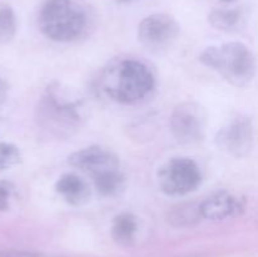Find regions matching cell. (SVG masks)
Returning <instances> with one entry per match:
<instances>
[{
    "instance_id": "20",
    "label": "cell",
    "mask_w": 258,
    "mask_h": 257,
    "mask_svg": "<svg viewBox=\"0 0 258 257\" xmlns=\"http://www.w3.org/2000/svg\"><path fill=\"white\" fill-rule=\"evenodd\" d=\"M5 92H7V86H5V82L2 80V77H0V105H2L3 101H4Z\"/></svg>"
},
{
    "instance_id": "13",
    "label": "cell",
    "mask_w": 258,
    "mask_h": 257,
    "mask_svg": "<svg viewBox=\"0 0 258 257\" xmlns=\"http://www.w3.org/2000/svg\"><path fill=\"white\" fill-rule=\"evenodd\" d=\"M201 203H185L175 207L169 212L168 221L174 227H193L202 221Z\"/></svg>"
},
{
    "instance_id": "1",
    "label": "cell",
    "mask_w": 258,
    "mask_h": 257,
    "mask_svg": "<svg viewBox=\"0 0 258 257\" xmlns=\"http://www.w3.org/2000/svg\"><path fill=\"white\" fill-rule=\"evenodd\" d=\"M92 23V10L83 0H45L38 15L43 34L54 42L78 39Z\"/></svg>"
},
{
    "instance_id": "3",
    "label": "cell",
    "mask_w": 258,
    "mask_h": 257,
    "mask_svg": "<svg viewBox=\"0 0 258 257\" xmlns=\"http://www.w3.org/2000/svg\"><path fill=\"white\" fill-rule=\"evenodd\" d=\"M199 60L217 71L227 82L236 87H246L256 75V58L248 47L241 42L206 48L199 55Z\"/></svg>"
},
{
    "instance_id": "14",
    "label": "cell",
    "mask_w": 258,
    "mask_h": 257,
    "mask_svg": "<svg viewBox=\"0 0 258 257\" xmlns=\"http://www.w3.org/2000/svg\"><path fill=\"white\" fill-rule=\"evenodd\" d=\"M95 186L98 193L103 197H116L125 190L126 178L122 173L118 170L105 173L102 175L93 179Z\"/></svg>"
},
{
    "instance_id": "16",
    "label": "cell",
    "mask_w": 258,
    "mask_h": 257,
    "mask_svg": "<svg viewBox=\"0 0 258 257\" xmlns=\"http://www.w3.org/2000/svg\"><path fill=\"white\" fill-rule=\"evenodd\" d=\"M17 33V17L9 4L0 2V44H7Z\"/></svg>"
},
{
    "instance_id": "19",
    "label": "cell",
    "mask_w": 258,
    "mask_h": 257,
    "mask_svg": "<svg viewBox=\"0 0 258 257\" xmlns=\"http://www.w3.org/2000/svg\"><path fill=\"white\" fill-rule=\"evenodd\" d=\"M0 257H49L40 252L24 251L15 248H0Z\"/></svg>"
},
{
    "instance_id": "7",
    "label": "cell",
    "mask_w": 258,
    "mask_h": 257,
    "mask_svg": "<svg viewBox=\"0 0 258 257\" xmlns=\"http://www.w3.org/2000/svg\"><path fill=\"white\" fill-rule=\"evenodd\" d=\"M180 34V25L171 15L156 13L144 18L138 28V39L153 53H163L174 45Z\"/></svg>"
},
{
    "instance_id": "22",
    "label": "cell",
    "mask_w": 258,
    "mask_h": 257,
    "mask_svg": "<svg viewBox=\"0 0 258 257\" xmlns=\"http://www.w3.org/2000/svg\"><path fill=\"white\" fill-rule=\"evenodd\" d=\"M222 2H224V3H232V2H234V0H222Z\"/></svg>"
},
{
    "instance_id": "12",
    "label": "cell",
    "mask_w": 258,
    "mask_h": 257,
    "mask_svg": "<svg viewBox=\"0 0 258 257\" xmlns=\"http://www.w3.org/2000/svg\"><path fill=\"white\" fill-rule=\"evenodd\" d=\"M139 229L138 218L133 213L123 212L113 218L111 226V236L120 246H130L135 241Z\"/></svg>"
},
{
    "instance_id": "8",
    "label": "cell",
    "mask_w": 258,
    "mask_h": 257,
    "mask_svg": "<svg viewBox=\"0 0 258 257\" xmlns=\"http://www.w3.org/2000/svg\"><path fill=\"white\" fill-rule=\"evenodd\" d=\"M253 126L249 118L239 116L229 121L216 136L219 149L237 159L244 158L253 148Z\"/></svg>"
},
{
    "instance_id": "11",
    "label": "cell",
    "mask_w": 258,
    "mask_h": 257,
    "mask_svg": "<svg viewBox=\"0 0 258 257\" xmlns=\"http://www.w3.org/2000/svg\"><path fill=\"white\" fill-rule=\"evenodd\" d=\"M55 190L63 197L71 206H83L88 202L91 196L90 186L81 176L73 173H66L58 178Z\"/></svg>"
},
{
    "instance_id": "4",
    "label": "cell",
    "mask_w": 258,
    "mask_h": 257,
    "mask_svg": "<svg viewBox=\"0 0 258 257\" xmlns=\"http://www.w3.org/2000/svg\"><path fill=\"white\" fill-rule=\"evenodd\" d=\"M58 86H49L40 97L37 107L38 125L54 138L66 139L80 127L81 110L78 101L68 100Z\"/></svg>"
},
{
    "instance_id": "6",
    "label": "cell",
    "mask_w": 258,
    "mask_h": 257,
    "mask_svg": "<svg viewBox=\"0 0 258 257\" xmlns=\"http://www.w3.org/2000/svg\"><path fill=\"white\" fill-rule=\"evenodd\" d=\"M207 122L206 108L196 101H185L179 103L171 112L170 130L179 143L191 145L203 140Z\"/></svg>"
},
{
    "instance_id": "15",
    "label": "cell",
    "mask_w": 258,
    "mask_h": 257,
    "mask_svg": "<svg viewBox=\"0 0 258 257\" xmlns=\"http://www.w3.org/2000/svg\"><path fill=\"white\" fill-rule=\"evenodd\" d=\"M242 20V14L238 9L232 10H213L208 15L209 24L218 30L223 32H233L239 27Z\"/></svg>"
},
{
    "instance_id": "21",
    "label": "cell",
    "mask_w": 258,
    "mask_h": 257,
    "mask_svg": "<svg viewBox=\"0 0 258 257\" xmlns=\"http://www.w3.org/2000/svg\"><path fill=\"white\" fill-rule=\"evenodd\" d=\"M117 2H121V3H128V2H133V0H117Z\"/></svg>"
},
{
    "instance_id": "5",
    "label": "cell",
    "mask_w": 258,
    "mask_h": 257,
    "mask_svg": "<svg viewBox=\"0 0 258 257\" xmlns=\"http://www.w3.org/2000/svg\"><path fill=\"white\" fill-rule=\"evenodd\" d=\"M158 183L165 194L185 196L201 185V169L189 158H171L159 168Z\"/></svg>"
},
{
    "instance_id": "9",
    "label": "cell",
    "mask_w": 258,
    "mask_h": 257,
    "mask_svg": "<svg viewBox=\"0 0 258 257\" xmlns=\"http://www.w3.org/2000/svg\"><path fill=\"white\" fill-rule=\"evenodd\" d=\"M68 163L93 179L120 169L117 156L111 150L101 146H88L75 151L68 156Z\"/></svg>"
},
{
    "instance_id": "10",
    "label": "cell",
    "mask_w": 258,
    "mask_h": 257,
    "mask_svg": "<svg viewBox=\"0 0 258 257\" xmlns=\"http://www.w3.org/2000/svg\"><path fill=\"white\" fill-rule=\"evenodd\" d=\"M201 211L203 218L209 221H224L241 216L244 211V202L229 191L219 190L202 202Z\"/></svg>"
},
{
    "instance_id": "2",
    "label": "cell",
    "mask_w": 258,
    "mask_h": 257,
    "mask_svg": "<svg viewBox=\"0 0 258 257\" xmlns=\"http://www.w3.org/2000/svg\"><path fill=\"white\" fill-rule=\"evenodd\" d=\"M103 90L113 101L125 105L148 97L155 87V76L143 60L122 58L113 62L103 75Z\"/></svg>"
},
{
    "instance_id": "17",
    "label": "cell",
    "mask_w": 258,
    "mask_h": 257,
    "mask_svg": "<svg viewBox=\"0 0 258 257\" xmlns=\"http://www.w3.org/2000/svg\"><path fill=\"white\" fill-rule=\"evenodd\" d=\"M22 160V154L18 146L10 143H0V170H8L18 165Z\"/></svg>"
},
{
    "instance_id": "18",
    "label": "cell",
    "mask_w": 258,
    "mask_h": 257,
    "mask_svg": "<svg viewBox=\"0 0 258 257\" xmlns=\"http://www.w3.org/2000/svg\"><path fill=\"white\" fill-rule=\"evenodd\" d=\"M13 194V185L8 181H0V212L8 211Z\"/></svg>"
}]
</instances>
